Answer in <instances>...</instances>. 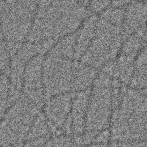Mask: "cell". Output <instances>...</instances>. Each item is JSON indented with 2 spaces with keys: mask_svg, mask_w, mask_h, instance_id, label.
Wrapping results in <instances>:
<instances>
[{
  "mask_svg": "<svg viewBox=\"0 0 147 147\" xmlns=\"http://www.w3.org/2000/svg\"><path fill=\"white\" fill-rule=\"evenodd\" d=\"M90 9L76 0H40L28 35L36 33L43 41L76 32L90 15Z\"/></svg>",
  "mask_w": 147,
  "mask_h": 147,
  "instance_id": "obj_1",
  "label": "cell"
},
{
  "mask_svg": "<svg viewBox=\"0 0 147 147\" xmlns=\"http://www.w3.org/2000/svg\"><path fill=\"white\" fill-rule=\"evenodd\" d=\"M40 0H2L1 30L4 36L14 32L28 35L32 26Z\"/></svg>",
  "mask_w": 147,
  "mask_h": 147,
  "instance_id": "obj_2",
  "label": "cell"
},
{
  "mask_svg": "<svg viewBox=\"0 0 147 147\" xmlns=\"http://www.w3.org/2000/svg\"><path fill=\"white\" fill-rule=\"evenodd\" d=\"M147 17V6L142 2L130 3L126 9L122 31L129 30L136 33Z\"/></svg>",
  "mask_w": 147,
  "mask_h": 147,
  "instance_id": "obj_3",
  "label": "cell"
},
{
  "mask_svg": "<svg viewBox=\"0 0 147 147\" xmlns=\"http://www.w3.org/2000/svg\"><path fill=\"white\" fill-rule=\"evenodd\" d=\"M113 1L114 0H91L88 7L91 11L100 13L110 7Z\"/></svg>",
  "mask_w": 147,
  "mask_h": 147,
  "instance_id": "obj_4",
  "label": "cell"
},
{
  "mask_svg": "<svg viewBox=\"0 0 147 147\" xmlns=\"http://www.w3.org/2000/svg\"><path fill=\"white\" fill-rule=\"evenodd\" d=\"M76 1H78L79 2H80V3L83 5L84 6L88 7L91 0H76Z\"/></svg>",
  "mask_w": 147,
  "mask_h": 147,
  "instance_id": "obj_5",
  "label": "cell"
},
{
  "mask_svg": "<svg viewBox=\"0 0 147 147\" xmlns=\"http://www.w3.org/2000/svg\"><path fill=\"white\" fill-rule=\"evenodd\" d=\"M136 1H138V2H144V1H146V0H136Z\"/></svg>",
  "mask_w": 147,
  "mask_h": 147,
  "instance_id": "obj_6",
  "label": "cell"
}]
</instances>
